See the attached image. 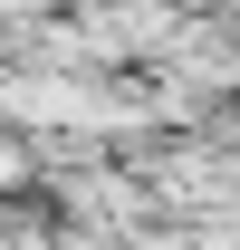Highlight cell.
I'll return each mask as SVG.
<instances>
[{
	"label": "cell",
	"instance_id": "obj_1",
	"mask_svg": "<svg viewBox=\"0 0 240 250\" xmlns=\"http://www.w3.org/2000/svg\"><path fill=\"white\" fill-rule=\"evenodd\" d=\"M20 192H48V135L0 116V202H20Z\"/></svg>",
	"mask_w": 240,
	"mask_h": 250
}]
</instances>
